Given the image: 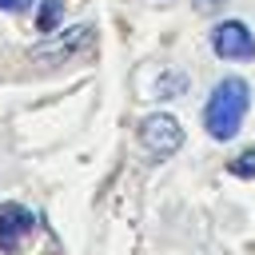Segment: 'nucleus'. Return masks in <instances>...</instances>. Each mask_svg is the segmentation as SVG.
<instances>
[{
    "label": "nucleus",
    "mask_w": 255,
    "mask_h": 255,
    "mask_svg": "<svg viewBox=\"0 0 255 255\" xmlns=\"http://www.w3.org/2000/svg\"><path fill=\"white\" fill-rule=\"evenodd\" d=\"M247 108H251V88H247V80L223 76V80L211 88L207 104H203V116H199V120H203V131H207L215 143L235 139L239 128H243V120H247Z\"/></svg>",
    "instance_id": "1"
},
{
    "label": "nucleus",
    "mask_w": 255,
    "mask_h": 255,
    "mask_svg": "<svg viewBox=\"0 0 255 255\" xmlns=\"http://www.w3.org/2000/svg\"><path fill=\"white\" fill-rule=\"evenodd\" d=\"M183 139H187V131H183V124H179L171 112H151V116L139 120V147H143L151 159L175 155V151L183 147Z\"/></svg>",
    "instance_id": "2"
},
{
    "label": "nucleus",
    "mask_w": 255,
    "mask_h": 255,
    "mask_svg": "<svg viewBox=\"0 0 255 255\" xmlns=\"http://www.w3.org/2000/svg\"><path fill=\"white\" fill-rule=\"evenodd\" d=\"M211 52L219 60H231V64H247L255 60V32L243 24V20H219L211 28Z\"/></svg>",
    "instance_id": "3"
},
{
    "label": "nucleus",
    "mask_w": 255,
    "mask_h": 255,
    "mask_svg": "<svg viewBox=\"0 0 255 255\" xmlns=\"http://www.w3.org/2000/svg\"><path fill=\"white\" fill-rule=\"evenodd\" d=\"M92 40H96V28L92 24H72V28H64V32H52L40 48H32V60H48V64H60V60H72V56H80L84 48H92Z\"/></svg>",
    "instance_id": "4"
},
{
    "label": "nucleus",
    "mask_w": 255,
    "mask_h": 255,
    "mask_svg": "<svg viewBox=\"0 0 255 255\" xmlns=\"http://www.w3.org/2000/svg\"><path fill=\"white\" fill-rule=\"evenodd\" d=\"M40 227V215L32 211V207H24V203H12V199H4L0 203V251H20V243L32 235Z\"/></svg>",
    "instance_id": "5"
},
{
    "label": "nucleus",
    "mask_w": 255,
    "mask_h": 255,
    "mask_svg": "<svg viewBox=\"0 0 255 255\" xmlns=\"http://www.w3.org/2000/svg\"><path fill=\"white\" fill-rule=\"evenodd\" d=\"M187 88H191V76H187V72L167 68V72H159V76H155L151 96H155V100H179V96H187Z\"/></svg>",
    "instance_id": "6"
},
{
    "label": "nucleus",
    "mask_w": 255,
    "mask_h": 255,
    "mask_svg": "<svg viewBox=\"0 0 255 255\" xmlns=\"http://www.w3.org/2000/svg\"><path fill=\"white\" fill-rule=\"evenodd\" d=\"M60 16H64V0H40V8H36V28H40L44 36H52V32H60Z\"/></svg>",
    "instance_id": "7"
},
{
    "label": "nucleus",
    "mask_w": 255,
    "mask_h": 255,
    "mask_svg": "<svg viewBox=\"0 0 255 255\" xmlns=\"http://www.w3.org/2000/svg\"><path fill=\"white\" fill-rule=\"evenodd\" d=\"M227 171H231V175H239V179H251V175H255V143H251L243 155H235V159L227 163Z\"/></svg>",
    "instance_id": "8"
},
{
    "label": "nucleus",
    "mask_w": 255,
    "mask_h": 255,
    "mask_svg": "<svg viewBox=\"0 0 255 255\" xmlns=\"http://www.w3.org/2000/svg\"><path fill=\"white\" fill-rule=\"evenodd\" d=\"M32 0H0V12H28Z\"/></svg>",
    "instance_id": "9"
},
{
    "label": "nucleus",
    "mask_w": 255,
    "mask_h": 255,
    "mask_svg": "<svg viewBox=\"0 0 255 255\" xmlns=\"http://www.w3.org/2000/svg\"><path fill=\"white\" fill-rule=\"evenodd\" d=\"M227 0H195V12H215V8H223Z\"/></svg>",
    "instance_id": "10"
}]
</instances>
